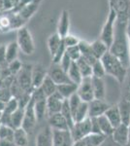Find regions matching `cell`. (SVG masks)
<instances>
[{"label": "cell", "instance_id": "cell-1", "mask_svg": "<svg viewBox=\"0 0 130 146\" xmlns=\"http://www.w3.org/2000/svg\"><path fill=\"white\" fill-rule=\"evenodd\" d=\"M129 17L117 16L115 27L114 40L109 52L117 56L126 68H130V47L126 27Z\"/></svg>", "mask_w": 130, "mask_h": 146}, {"label": "cell", "instance_id": "cell-2", "mask_svg": "<svg viewBox=\"0 0 130 146\" xmlns=\"http://www.w3.org/2000/svg\"><path fill=\"white\" fill-rule=\"evenodd\" d=\"M100 60L105 68L106 75L114 77L120 85L123 83L128 68L125 67L117 56L111 54L110 52H107Z\"/></svg>", "mask_w": 130, "mask_h": 146}, {"label": "cell", "instance_id": "cell-3", "mask_svg": "<svg viewBox=\"0 0 130 146\" xmlns=\"http://www.w3.org/2000/svg\"><path fill=\"white\" fill-rule=\"evenodd\" d=\"M25 23L20 14L14 11L0 12V30L1 32H7L24 27Z\"/></svg>", "mask_w": 130, "mask_h": 146}, {"label": "cell", "instance_id": "cell-4", "mask_svg": "<svg viewBox=\"0 0 130 146\" xmlns=\"http://www.w3.org/2000/svg\"><path fill=\"white\" fill-rule=\"evenodd\" d=\"M117 19V14L115 13L114 9L109 7V14H108L107 20H106L105 23H104L102 30H101L100 37H99V39L102 40L109 48L112 45L113 40H114L115 27Z\"/></svg>", "mask_w": 130, "mask_h": 146}, {"label": "cell", "instance_id": "cell-5", "mask_svg": "<svg viewBox=\"0 0 130 146\" xmlns=\"http://www.w3.org/2000/svg\"><path fill=\"white\" fill-rule=\"evenodd\" d=\"M16 43L18 45L20 51L26 56H30L35 51L34 40L29 29L23 27L16 31Z\"/></svg>", "mask_w": 130, "mask_h": 146}, {"label": "cell", "instance_id": "cell-6", "mask_svg": "<svg viewBox=\"0 0 130 146\" xmlns=\"http://www.w3.org/2000/svg\"><path fill=\"white\" fill-rule=\"evenodd\" d=\"M32 64L24 63V64H22V67L20 70V72L15 76V79L18 86L23 91L29 94H32L33 90H34L32 86Z\"/></svg>", "mask_w": 130, "mask_h": 146}, {"label": "cell", "instance_id": "cell-7", "mask_svg": "<svg viewBox=\"0 0 130 146\" xmlns=\"http://www.w3.org/2000/svg\"><path fill=\"white\" fill-rule=\"evenodd\" d=\"M37 122H38V120H37L36 113H35V109H34V100H33L31 96L28 104L24 108V117H23L22 128L24 129L29 133L34 129Z\"/></svg>", "mask_w": 130, "mask_h": 146}, {"label": "cell", "instance_id": "cell-8", "mask_svg": "<svg viewBox=\"0 0 130 146\" xmlns=\"http://www.w3.org/2000/svg\"><path fill=\"white\" fill-rule=\"evenodd\" d=\"M71 135L74 141L84 139L91 133V123L90 118H86L84 121L77 122L70 129Z\"/></svg>", "mask_w": 130, "mask_h": 146}, {"label": "cell", "instance_id": "cell-9", "mask_svg": "<svg viewBox=\"0 0 130 146\" xmlns=\"http://www.w3.org/2000/svg\"><path fill=\"white\" fill-rule=\"evenodd\" d=\"M48 76L51 78L56 85H62V84H68L72 83L68 76L67 72L61 68L59 64L56 63H51L48 70Z\"/></svg>", "mask_w": 130, "mask_h": 146}, {"label": "cell", "instance_id": "cell-10", "mask_svg": "<svg viewBox=\"0 0 130 146\" xmlns=\"http://www.w3.org/2000/svg\"><path fill=\"white\" fill-rule=\"evenodd\" d=\"M77 95L80 96V98L84 101V102H90L91 100H94V94L93 89H92V83H91V77H86L82 78V81L81 84L78 86Z\"/></svg>", "mask_w": 130, "mask_h": 146}, {"label": "cell", "instance_id": "cell-11", "mask_svg": "<svg viewBox=\"0 0 130 146\" xmlns=\"http://www.w3.org/2000/svg\"><path fill=\"white\" fill-rule=\"evenodd\" d=\"M110 106L111 104H109L105 100L94 98L88 103V117L89 118H97L99 116H102Z\"/></svg>", "mask_w": 130, "mask_h": 146}, {"label": "cell", "instance_id": "cell-12", "mask_svg": "<svg viewBox=\"0 0 130 146\" xmlns=\"http://www.w3.org/2000/svg\"><path fill=\"white\" fill-rule=\"evenodd\" d=\"M130 127L127 125L121 124L115 128L114 133L111 135V138L119 146H126L129 140Z\"/></svg>", "mask_w": 130, "mask_h": 146}, {"label": "cell", "instance_id": "cell-13", "mask_svg": "<svg viewBox=\"0 0 130 146\" xmlns=\"http://www.w3.org/2000/svg\"><path fill=\"white\" fill-rule=\"evenodd\" d=\"M53 146H73L74 143L70 129L67 131L53 129Z\"/></svg>", "mask_w": 130, "mask_h": 146}, {"label": "cell", "instance_id": "cell-14", "mask_svg": "<svg viewBox=\"0 0 130 146\" xmlns=\"http://www.w3.org/2000/svg\"><path fill=\"white\" fill-rule=\"evenodd\" d=\"M63 101H64V98L57 93V91L53 95L47 98V112H48V117L53 114L59 113L61 111Z\"/></svg>", "mask_w": 130, "mask_h": 146}, {"label": "cell", "instance_id": "cell-15", "mask_svg": "<svg viewBox=\"0 0 130 146\" xmlns=\"http://www.w3.org/2000/svg\"><path fill=\"white\" fill-rule=\"evenodd\" d=\"M35 146H53V129L51 127L46 126L37 133L35 139Z\"/></svg>", "mask_w": 130, "mask_h": 146}, {"label": "cell", "instance_id": "cell-16", "mask_svg": "<svg viewBox=\"0 0 130 146\" xmlns=\"http://www.w3.org/2000/svg\"><path fill=\"white\" fill-rule=\"evenodd\" d=\"M48 76V70L41 64H35L32 67V86L33 89H38L42 86L44 80Z\"/></svg>", "mask_w": 130, "mask_h": 146}, {"label": "cell", "instance_id": "cell-17", "mask_svg": "<svg viewBox=\"0 0 130 146\" xmlns=\"http://www.w3.org/2000/svg\"><path fill=\"white\" fill-rule=\"evenodd\" d=\"M48 122L49 126L51 127V129H57V131H67V129H70V127L68 125L67 121H66L60 112L49 116Z\"/></svg>", "mask_w": 130, "mask_h": 146}, {"label": "cell", "instance_id": "cell-18", "mask_svg": "<svg viewBox=\"0 0 130 146\" xmlns=\"http://www.w3.org/2000/svg\"><path fill=\"white\" fill-rule=\"evenodd\" d=\"M14 78L15 76H9L7 78L0 79V101L7 102L13 98L11 93V86Z\"/></svg>", "mask_w": 130, "mask_h": 146}, {"label": "cell", "instance_id": "cell-19", "mask_svg": "<svg viewBox=\"0 0 130 146\" xmlns=\"http://www.w3.org/2000/svg\"><path fill=\"white\" fill-rule=\"evenodd\" d=\"M109 7L114 9L117 16L129 17V0H108Z\"/></svg>", "mask_w": 130, "mask_h": 146}, {"label": "cell", "instance_id": "cell-20", "mask_svg": "<svg viewBox=\"0 0 130 146\" xmlns=\"http://www.w3.org/2000/svg\"><path fill=\"white\" fill-rule=\"evenodd\" d=\"M92 89H93L94 98L96 100H105L106 96V85L103 78L91 77Z\"/></svg>", "mask_w": 130, "mask_h": 146}, {"label": "cell", "instance_id": "cell-21", "mask_svg": "<svg viewBox=\"0 0 130 146\" xmlns=\"http://www.w3.org/2000/svg\"><path fill=\"white\" fill-rule=\"evenodd\" d=\"M69 28H70V15L67 10H63L60 15L59 21L57 25V33L61 37H65L67 34H69Z\"/></svg>", "mask_w": 130, "mask_h": 146}, {"label": "cell", "instance_id": "cell-22", "mask_svg": "<svg viewBox=\"0 0 130 146\" xmlns=\"http://www.w3.org/2000/svg\"><path fill=\"white\" fill-rule=\"evenodd\" d=\"M41 2L42 0H32L30 3H28L26 6H24L22 10L18 12L20 16L23 19L24 22H27L29 19H31L33 17V15L38 10Z\"/></svg>", "mask_w": 130, "mask_h": 146}, {"label": "cell", "instance_id": "cell-23", "mask_svg": "<svg viewBox=\"0 0 130 146\" xmlns=\"http://www.w3.org/2000/svg\"><path fill=\"white\" fill-rule=\"evenodd\" d=\"M104 115L107 117V119L110 121V123L112 124V126L114 128H117V127H119V125L122 124L121 117H120V113L119 107H117V104L111 105Z\"/></svg>", "mask_w": 130, "mask_h": 146}, {"label": "cell", "instance_id": "cell-24", "mask_svg": "<svg viewBox=\"0 0 130 146\" xmlns=\"http://www.w3.org/2000/svg\"><path fill=\"white\" fill-rule=\"evenodd\" d=\"M79 48H80V51H81L82 58H84L86 62H88L91 65L97 60V58L94 56L93 53H92L90 43H87L86 41L81 40L79 43Z\"/></svg>", "mask_w": 130, "mask_h": 146}, {"label": "cell", "instance_id": "cell-25", "mask_svg": "<svg viewBox=\"0 0 130 146\" xmlns=\"http://www.w3.org/2000/svg\"><path fill=\"white\" fill-rule=\"evenodd\" d=\"M117 107L120 113L122 124L130 126V101L121 98L117 103Z\"/></svg>", "mask_w": 130, "mask_h": 146}, {"label": "cell", "instance_id": "cell-26", "mask_svg": "<svg viewBox=\"0 0 130 146\" xmlns=\"http://www.w3.org/2000/svg\"><path fill=\"white\" fill-rule=\"evenodd\" d=\"M90 46H91L92 53H93L94 56L97 60H101L104 56V55L107 52H109V47L101 39L94 40L92 43H90Z\"/></svg>", "mask_w": 130, "mask_h": 146}, {"label": "cell", "instance_id": "cell-27", "mask_svg": "<svg viewBox=\"0 0 130 146\" xmlns=\"http://www.w3.org/2000/svg\"><path fill=\"white\" fill-rule=\"evenodd\" d=\"M78 86L79 85L75 83H68V84H62L57 86V93L62 96L64 100H68L73 95L77 93Z\"/></svg>", "mask_w": 130, "mask_h": 146}, {"label": "cell", "instance_id": "cell-28", "mask_svg": "<svg viewBox=\"0 0 130 146\" xmlns=\"http://www.w3.org/2000/svg\"><path fill=\"white\" fill-rule=\"evenodd\" d=\"M99 128H100V131L102 135H104L106 137H110L114 133L115 128L112 126V124L110 123V121L107 119V117L105 115L97 117Z\"/></svg>", "mask_w": 130, "mask_h": 146}, {"label": "cell", "instance_id": "cell-29", "mask_svg": "<svg viewBox=\"0 0 130 146\" xmlns=\"http://www.w3.org/2000/svg\"><path fill=\"white\" fill-rule=\"evenodd\" d=\"M23 117H24V108L18 107L13 114L11 115L10 119V127L15 129L22 128V122H23Z\"/></svg>", "mask_w": 130, "mask_h": 146}, {"label": "cell", "instance_id": "cell-30", "mask_svg": "<svg viewBox=\"0 0 130 146\" xmlns=\"http://www.w3.org/2000/svg\"><path fill=\"white\" fill-rule=\"evenodd\" d=\"M14 142L16 146H27L28 133L22 128L15 129V131H14Z\"/></svg>", "mask_w": 130, "mask_h": 146}, {"label": "cell", "instance_id": "cell-31", "mask_svg": "<svg viewBox=\"0 0 130 146\" xmlns=\"http://www.w3.org/2000/svg\"><path fill=\"white\" fill-rule=\"evenodd\" d=\"M20 48L16 41H12L8 45H6V60L7 63H10L14 60H18Z\"/></svg>", "mask_w": 130, "mask_h": 146}, {"label": "cell", "instance_id": "cell-32", "mask_svg": "<svg viewBox=\"0 0 130 146\" xmlns=\"http://www.w3.org/2000/svg\"><path fill=\"white\" fill-rule=\"evenodd\" d=\"M61 42H62V37H61L57 32L51 34L48 38L47 44H48V48H49V54H51V58H53L54 54L56 53L57 49L59 48Z\"/></svg>", "mask_w": 130, "mask_h": 146}, {"label": "cell", "instance_id": "cell-33", "mask_svg": "<svg viewBox=\"0 0 130 146\" xmlns=\"http://www.w3.org/2000/svg\"><path fill=\"white\" fill-rule=\"evenodd\" d=\"M67 74H68V76H69V78H70L72 83L80 85L81 84V82L82 81V73H81V71H80L76 62H73L72 65H71L69 70L67 71Z\"/></svg>", "mask_w": 130, "mask_h": 146}, {"label": "cell", "instance_id": "cell-34", "mask_svg": "<svg viewBox=\"0 0 130 146\" xmlns=\"http://www.w3.org/2000/svg\"><path fill=\"white\" fill-rule=\"evenodd\" d=\"M86 118H89L88 117V102L82 101L74 114V122L75 123L81 122V121L86 120Z\"/></svg>", "mask_w": 130, "mask_h": 146}, {"label": "cell", "instance_id": "cell-35", "mask_svg": "<svg viewBox=\"0 0 130 146\" xmlns=\"http://www.w3.org/2000/svg\"><path fill=\"white\" fill-rule=\"evenodd\" d=\"M106 136L101 133H90L84 138L86 146H101L105 142Z\"/></svg>", "mask_w": 130, "mask_h": 146}, {"label": "cell", "instance_id": "cell-36", "mask_svg": "<svg viewBox=\"0 0 130 146\" xmlns=\"http://www.w3.org/2000/svg\"><path fill=\"white\" fill-rule=\"evenodd\" d=\"M78 67H79L80 71L82 73V78H86V77H92V67L91 64L88 62H86L84 58L82 56L76 62Z\"/></svg>", "mask_w": 130, "mask_h": 146}, {"label": "cell", "instance_id": "cell-37", "mask_svg": "<svg viewBox=\"0 0 130 146\" xmlns=\"http://www.w3.org/2000/svg\"><path fill=\"white\" fill-rule=\"evenodd\" d=\"M40 88L42 89V91L44 92V94L46 95L47 98H48V96L53 95L54 93H56V91H57V85L54 83L49 76H47Z\"/></svg>", "mask_w": 130, "mask_h": 146}, {"label": "cell", "instance_id": "cell-38", "mask_svg": "<svg viewBox=\"0 0 130 146\" xmlns=\"http://www.w3.org/2000/svg\"><path fill=\"white\" fill-rule=\"evenodd\" d=\"M60 113L63 115V117H64L65 120L67 121V123L69 125L70 129H71V128L74 126L75 122H74V118H73L72 112H71L69 103H68V100H64V101H63V105H62V108H61Z\"/></svg>", "mask_w": 130, "mask_h": 146}, {"label": "cell", "instance_id": "cell-39", "mask_svg": "<svg viewBox=\"0 0 130 146\" xmlns=\"http://www.w3.org/2000/svg\"><path fill=\"white\" fill-rule=\"evenodd\" d=\"M92 67V77H97V78H104L106 75L105 68L102 62L100 60H97L93 64L91 65Z\"/></svg>", "mask_w": 130, "mask_h": 146}, {"label": "cell", "instance_id": "cell-40", "mask_svg": "<svg viewBox=\"0 0 130 146\" xmlns=\"http://www.w3.org/2000/svg\"><path fill=\"white\" fill-rule=\"evenodd\" d=\"M121 98L130 101V68L127 71L123 83L121 84Z\"/></svg>", "mask_w": 130, "mask_h": 146}, {"label": "cell", "instance_id": "cell-41", "mask_svg": "<svg viewBox=\"0 0 130 146\" xmlns=\"http://www.w3.org/2000/svg\"><path fill=\"white\" fill-rule=\"evenodd\" d=\"M14 129L6 125H0V139H12L14 140Z\"/></svg>", "mask_w": 130, "mask_h": 146}, {"label": "cell", "instance_id": "cell-42", "mask_svg": "<svg viewBox=\"0 0 130 146\" xmlns=\"http://www.w3.org/2000/svg\"><path fill=\"white\" fill-rule=\"evenodd\" d=\"M18 0H0V11H13L16 8Z\"/></svg>", "mask_w": 130, "mask_h": 146}, {"label": "cell", "instance_id": "cell-43", "mask_svg": "<svg viewBox=\"0 0 130 146\" xmlns=\"http://www.w3.org/2000/svg\"><path fill=\"white\" fill-rule=\"evenodd\" d=\"M66 53H67V55L70 56V58L73 60V62H77V60L82 56L79 45L66 48Z\"/></svg>", "mask_w": 130, "mask_h": 146}, {"label": "cell", "instance_id": "cell-44", "mask_svg": "<svg viewBox=\"0 0 130 146\" xmlns=\"http://www.w3.org/2000/svg\"><path fill=\"white\" fill-rule=\"evenodd\" d=\"M66 53V46L64 44V42H61L59 48L57 49V51H56V53L54 54L53 56V63H56V64H59L60 60H62L63 56L65 55Z\"/></svg>", "mask_w": 130, "mask_h": 146}, {"label": "cell", "instance_id": "cell-45", "mask_svg": "<svg viewBox=\"0 0 130 146\" xmlns=\"http://www.w3.org/2000/svg\"><path fill=\"white\" fill-rule=\"evenodd\" d=\"M62 40H63V42H64L66 48L79 45L80 41H81L77 36H74V35H72V34H67L65 37H63Z\"/></svg>", "mask_w": 130, "mask_h": 146}, {"label": "cell", "instance_id": "cell-46", "mask_svg": "<svg viewBox=\"0 0 130 146\" xmlns=\"http://www.w3.org/2000/svg\"><path fill=\"white\" fill-rule=\"evenodd\" d=\"M22 64H23V63L20 62L18 60H14V62L8 63L9 71H10V73H11L12 75H13V76H16V75L18 74V72H20V70L22 69Z\"/></svg>", "mask_w": 130, "mask_h": 146}, {"label": "cell", "instance_id": "cell-47", "mask_svg": "<svg viewBox=\"0 0 130 146\" xmlns=\"http://www.w3.org/2000/svg\"><path fill=\"white\" fill-rule=\"evenodd\" d=\"M72 63H73V60H71L70 56L67 55V53H65V55L63 56L62 60H60L59 65L61 66V68H62V69L64 70V71L67 72L68 70H69L70 66L72 65Z\"/></svg>", "mask_w": 130, "mask_h": 146}, {"label": "cell", "instance_id": "cell-48", "mask_svg": "<svg viewBox=\"0 0 130 146\" xmlns=\"http://www.w3.org/2000/svg\"><path fill=\"white\" fill-rule=\"evenodd\" d=\"M8 64L6 60V45L0 46V66Z\"/></svg>", "mask_w": 130, "mask_h": 146}, {"label": "cell", "instance_id": "cell-49", "mask_svg": "<svg viewBox=\"0 0 130 146\" xmlns=\"http://www.w3.org/2000/svg\"><path fill=\"white\" fill-rule=\"evenodd\" d=\"M90 123H91V133H101L97 118H90Z\"/></svg>", "mask_w": 130, "mask_h": 146}, {"label": "cell", "instance_id": "cell-50", "mask_svg": "<svg viewBox=\"0 0 130 146\" xmlns=\"http://www.w3.org/2000/svg\"><path fill=\"white\" fill-rule=\"evenodd\" d=\"M0 146H16L12 139H0Z\"/></svg>", "mask_w": 130, "mask_h": 146}, {"label": "cell", "instance_id": "cell-51", "mask_svg": "<svg viewBox=\"0 0 130 146\" xmlns=\"http://www.w3.org/2000/svg\"><path fill=\"white\" fill-rule=\"evenodd\" d=\"M101 146H119V145H117V143H115V141L113 140L112 138H111V136H110V137L106 138L105 142H104Z\"/></svg>", "mask_w": 130, "mask_h": 146}, {"label": "cell", "instance_id": "cell-52", "mask_svg": "<svg viewBox=\"0 0 130 146\" xmlns=\"http://www.w3.org/2000/svg\"><path fill=\"white\" fill-rule=\"evenodd\" d=\"M73 146H86V141H84V139H80V140L74 141Z\"/></svg>", "mask_w": 130, "mask_h": 146}, {"label": "cell", "instance_id": "cell-53", "mask_svg": "<svg viewBox=\"0 0 130 146\" xmlns=\"http://www.w3.org/2000/svg\"><path fill=\"white\" fill-rule=\"evenodd\" d=\"M126 32H127V37H128V42H129V47H130V17L128 19V22H127Z\"/></svg>", "mask_w": 130, "mask_h": 146}, {"label": "cell", "instance_id": "cell-54", "mask_svg": "<svg viewBox=\"0 0 130 146\" xmlns=\"http://www.w3.org/2000/svg\"><path fill=\"white\" fill-rule=\"evenodd\" d=\"M126 146H130V135H129V140H128V143H127Z\"/></svg>", "mask_w": 130, "mask_h": 146}, {"label": "cell", "instance_id": "cell-55", "mask_svg": "<svg viewBox=\"0 0 130 146\" xmlns=\"http://www.w3.org/2000/svg\"><path fill=\"white\" fill-rule=\"evenodd\" d=\"M1 116H2V112H0V119H1Z\"/></svg>", "mask_w": 130, "mask_h": 146}, {"label": "cell", "instance_id": "cell-56", "mask_svg": "<svg viewBox=\"0 0 130 146\" xmlns=\"http://www.w3.org/2000/svg\"><path fill=\"white\" fill-rule=\"evenodd\" d=\"M0 32H1V30H0Z\"/></svg>", "mask_w": 130, "mask_h": 146}, {"label": "cell", "instance_id": "cell-57", "mask_svg": "<svg viewBox=\"0 0 130 146\" xmlns=\"http://www.w3.org/2000/svg\"><path fill=\"white\" fill-rule=\"evenodd\" d=\"M0 125H1V123H0Z\"/></svg>", "mask_w": 130, "mask_h": 146}, {"label": "cell", "instance_id": "cell-58", "mask_svg": "<svg viewBox=\"0 0 130 146\" xmlns=\"http://www.w3.org/2000/svg\"><path fill=\"white\" fill-rule=\"evenodd\" d=\"M129 1H130V0H129Z\"/></svg>", "mask_w": 130, "mask_h": 146}, {"label": "cell", "instance_id": "cell-59", "mask_svg": "<svg viewBox=\"0 0 130 146\" xmlns=\"http://www.w3.org/2000/svg\"><path fill=\"white\" fill-rule=\"evenodd\" d=\"M129 127H130V126H129Z\"/></svg>", "mask_w": 130, "mask_h": 146}]
</instances>
